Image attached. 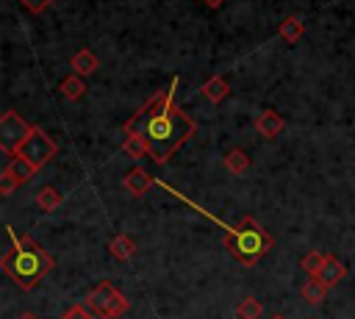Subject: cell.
<instances>
[{"instance_id":"6da1fadb","label":"cell","mask_w":355,"mask_h":319,"mask_svg":"<svg viewBox=\"0 0 355 319\" xmlns=\"http://www.w3.org/2000/svg\"><path fill=\"white\" fill-rule=\"evenodd\" d=\"M178 80H180V78L175 75L172 83H169V89L155 92V94L122 125L125 136L133 133V130L144 133V139H147V144H150V158H153L155 164H166V161L186 144V139L194 136V130H197L194 119H191L183 108H178V105L172 103L175 89H178Z\"/></svg>"},{"instance_id":"7a4b0ae2","label":"cell","mask_w":355,"mask_h":319,"mask_svg":"<svg viewBox=\"0 0 355 319\" xmlns=\"http://www.w3.org/2000/svg\"><path fill=\"white\" fill-rule=\"evenodd\" d=\"M8 236L11 250L0 258V266L19 288L31 291L55 269V258L44 247H39L28 233H17L14 227H8Z\"/></svg>"},{"instance_id":"3957f363","label":"cell","mask_w":355,"mask_h":319,"mask_svg":"<svg viewBox=\"0 0 355 319\" xmlns=\"http://www.w3.org/2000/svg\"><path fill=\"white\" fill-rule=\"evenodd\" d=\"M208 219H214L219 227H222V244H225V250L239 261V264H244V266H255L272 247H275V236L269 233V230H263L252 216H244L241 222H236V225H225V222H219L214 214H208V211H202Z\"/></svg>"},{"instance_id":"277c9868","label":"cell","mask_w":355,"mask_h":319,"mask_svg":"<svg viewBox=\"0 0 355 319\" xmlns=\"http://www.w3.org/2000/svg\"><path fill=\"white\" fill-rule=\"evenodd\" d=\"M83 305L97 316V319H119L128 313L130 302L128 297L111 283V280H100L83 300Z\"/></svg>"},{"instance_id":"5b68a950","label":"cell","mask_w":355,"mask_h":319,"mask_svg":"<svg viewBox=\"0 0 355 319\" xmlns=\"http://www.w3.org/2000/svg\"><path fill=\"white\" fill-rule=\"evenodd\" d=\"M31 130H33V125L25 122L17 111H6L3 119H0V150L8 158L19 155V147L25 144V139L31 136Z\"/></svg>"},{"instance_id":"8992f818","label":"cell","mask_w":355,"mask_h":319,"mask_svg":"<svg viewBox=\"0 0 355 319\" xmlns=\"http://www.w3.org/2000/svg\"><path fill=\"white\" fill-rule=\"evenodd\" d=\"M55 153H58V144L39 128V125H33V130H31V136L25 139V144L19 147V155L22 158H28L36 169H42L47 161H53L55 158Z\"/></svg>"},{"instance_id":"52a82bcc","label":"cell","mask_w":355,"mask_h":319,"mask_svg":"<svg viewBox=\"0 0 355 319\" xmlns=\"http://www.w3.org/2000/svg\"><path fill=\"white\" fill-rule=\"evenodd\" d=\"M283 128H286V119H283L277 111H272V108L261 111L258 119H255V130H258L263 139H275V136H280Z\"/></svg>"},{"instance_id":"ba28073f","label":"cell","mask_w":355,"mask_h":319,"mask_svg":"<svg viewBox=\"0 0 355 319\" xmlns=\"http://www.w3.org/2000/svg\"><path fill=\"white\" fill-rule=\"evenodd\" d=\"M344 275H347V266H344L336 255H324V264H322V269L316 272V280H322L327 288H333L336 283L344 280Z\"/></svg>"},{"instance_id":"9c48e42d","label":"cell","mask_w":355,"mask_h":319,"mask_svg":"<svg viewBox=\"0 0 355 319\" xmlns=\"http://www.w3.org/2000/svg\"><path fill=\"white\" fill-rule=\"evenodd\" d=\"M122 186H125V191H130L133 197H141V194H147V189L153 186V178H150L141 166H133V169L125 172Z\"/></svg>"},{"instance_id":"30bf717a","label":"cell","mask_w":355,"mask_h":319,"mask_svg":"<svg viewBox=\"0 0 355 319\" xmlns=\"http://www.w3.org/2000/svg\"><path fill=\"white\" fill-rule=\"evenodd\" d=\"M3 172H8L14 180H17V186H22V183H28L39 169L28 161V158H22V155H14V158H8V164H6V169Z\"/></svg>"},{"instance_id":"8fae6325","label":"cell","mask_w":355,"mask_h":319,"mask_svg":"<svg viewBox=\"0 0 355 319\" xmlns=\"http://www.w3.org/2000/svg\"><path fill=\"white\" fill-rule=\"evenodd\" d=\"M108 252H111V258H116V261H130L133 258V252H136V241H133V236L130 233H116L111 241H108Z\"/></svg>"},{"instance_id":"7c38bea8","label":"cell","mask_w":355,"mask_h":319,"mask_svg":"<svg viewBox=\"0 0 355 319\" xmlns=\"http://www.w3.org/2000/svg\"><path fill=\"white\" fill-rule=\"evenodd\" d=\"M302 33H305V22H302L300 14H288V17L280 22V28H277V36H280L283 42H288V44H297V42L302 39Z\"/></svg>"},{"instance_id":"4fadbf2b","label":"cell","mask_w":355,"mask_h":319,"mask_svg":"<svg viewBox=\"0 0 355 319\" xmlns=\"http://www.w3.org/2000/svg\"><path fill=\"white\" fill-rule=\"evenodd\" d=\"M69 64H72V72H75V75L86 78V75L97 72V67H100V58H97V55H94L89 47H83V50H78V53L69 58Z\"/></svg>"},{"instance_id":"5bb4252c","label":"cell","mask_w":355,"mask_h":319,"mask_svg":"<svg viewBox=\"0 0 355 319\" xmlns=\"http://www.w3.org/2000/svg\"><path fill=\"white\" fill-rule=\"evenodd\" d=\"M200 92H202V97H208L211 103H222V100L230 94V83H227V78H222V75H211V78L200 86Z\"/></svg>"},{"instance_id":"9a60e30c","label":"cell","mask_w":355,"mask_h":319,"mask_svg":"<svg viewBox=\"0 0 355 319\" xmlns=\"http://www.w3.org/2000/svg\"><path fill=\"white\" fill-rule=\"evenodd\" d=\"M225 166L233 172V175H244L250 166H252V158L244 153V147H230L225 153Z\"/></svg>"},{"instance_id":"2e32d148","label":"cell","mask_w":355,"mask_h":319,"mask_svg":"<svg viewBox=\"0 0 355 319\" xmlns=\"http://www.w3.org/2000/svg\"><path fill=\"white\" fill-rule=\"evenodd\" d=\"M122 150H125L130 158H144V155H150V144H147L144 133H139V130H133V133L125 136Z\"/></svg>"},{"instance_id":"e0dca14e","label":"cell","mask_w":355,"mask_h":319,"mask_svg":"<svg viewBox=\"0 0 355 319\" xmlns=\"http://www.w3.org/2000/svg\"><path fill=\"white\" fill-rule=\"evenodd\" d=\"M61 202H64V197H61V191H58L55 186H42V189L36 191V205H39L44 214L55 211Z\"/></svg>"},{"instance_id":"ac0fdd59","label":"cell","mask_w":355,"mask_h":319,"mask_svg":"<svg viewBox=\"0 0 355 319\" xmlns=\"http://www.w3.org/2000/svg\"><path fill=\"white\" fill-rule=\"evenodd\" d=\"M300 294H302V300H305V302H311V305H319V302H324L327 286H324L322 280H316V277H308V280L302 283Z\"/></svg>"},{"instance_id":"d6986e66","label":"cell","mask_w":355,"mask_h":319,"mask_svg":"<svg viewBox=\"0 0 355 319\" xmlns=\"http://www.w3.org/2000/svg\"><path fill=\"white\" fill-rule=\"evenodd\" d=\"M58 89H61V94H64L67 100H80V97H83V92H86V80H83L80 75H75V72H72V75H67V78L61 80V86H58Z\"/></svg>"},{"instance_id":"ffe728a7","label":"cell","mask_w":355,"mask_h":319,"mask_svg":"<svg viewBox=\"0 0 355 319\" xmlns=\"http://www.w3.org/2000/svg\"><path fill=\"white\" fill-rule=\"evenodd\" d=\"M261 302L255 300V297H244L241 302H239V308H236V319H258L261 316Z\"/></svg>"},{"instance_id":"44dd1931","label":"cell","mask_w":355,"mask_h":319,"mask_svg":"<svg viewBox=\"0 0 355 319\" xmlns=\"http://www.w3.org/2000/svg\"><path fill=\"white\" fill-rule=\"evenodd\" d=\"M322 264H324V255H322V252H305V255L300 258V266H302L311 277H316V272L322 269Z\"/></svg>"},{"instance_id":"7402d4cb","label":"cell","mask_w":355,"mask_h":319,"mask_svg":"<svg viewBox=\"0 0 355 319\" xmlns=\"http://www.w3.org/2000/svg\"><path fill=\"white\" fill-rule=\"evenodd\" d=\"M58 319H97V316H94L86 305H72V308H69L67 313H61Z\"/></svg>"},{"instance_id":"603a6c76","label":"cell","mask_w":355,"mask_h":319,"mask_svg":"<svg viewBox=\"0 0 355 319\" xmlns=\"http://www.w3.org/2000/svg\"><path fill=\"white\" fill-rule=\"evenodd\" d=\"M53 3H55V0H19V6H22V8H28L31 14H42V11H44V8H50Z\"/></svg>"},{"instance_id":"cb8c5ba5","label":"cell","mask_w":355,"mask_h":319,"mask_svg":"<svg viewBox=\"0 0 355 319\" xmlns=\"http://www.w3.org/2000/svg\"><path fill=\"white\" fill-rule=\"evenodd\" d=\"M14 189H17V180H14L8 172H3V175H0V191H3V194H11Z\"/></svg>"},{"instance_id":"d4e9b609","label":"cell","mask_w":355,"mask_h":319,"mask_svg":"<svg viewBox=\"0 0 355 319\" xmlns=\"http://www.w3.org/2000/svg\"><path fill=\"white\" fill-rule=\"evenodd\" d=\"M202 3H205L208 8H219V6H222V3H227V0H202Z\"/></svg>"},{"instance_id":"484cf974","label":"cell","mask_w":355,"mask_h":319,"mask_svg":"<svg viewBox=\"0 0 355 319\" xmlns=\"http://www.w3.org/2000/svg\"><path fill=\"white\" fill-rule=\"evenodd\" d=\"M17 319H39L36 313H22V316H17Z\"/></svg>"},{"instance_id":"4316f807","label":"cell","mask_w":355,"mask_h":319,"mask_svg":"<svg viewBox=\"0 0 355 319\" xmlns=\"http://www.w3.org/2000/svg\"><path fill=\"white\" fill-rule=\"evenodd\" d=\"M272 319H283V316H272Z\"/></svg>"}]
</instances>
